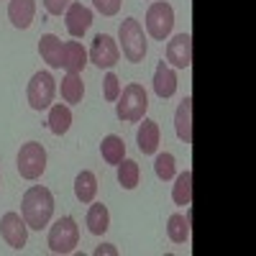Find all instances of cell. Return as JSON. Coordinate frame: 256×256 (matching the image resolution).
<instances>
[{"mask_svg":"<svg viewBox=\"0 0 256 256\" xmlns=\"http://www.w3.org/2000/svg\"><path fill=\"white\" fill-rule=\"evenodd\" d=\"M20 216H24V220L31 230L46 228L54 216V195L44 184L28 187L24 192V200H20Z\"/></svg>","mask_w":256,"mask_h":256,"instance_id":"obj_1","label":"cell"},{"mask_svg":"<svg viewBox=\"0 0 256 256\" xmlns=\"http://www.w3.org/2000/svg\"><path fill=\"white\" fill-rule=\"evenodd\" d=\"M146 110H148V95L144 90V84H138V82L126 84V88L120 90V95H118V102H116L118 120H123V123H141Z\"/></svg>","mask_w":256,"mask_h":256,"instance_id":"obj_2","label":"cell"},{"mask_svg":"<svg viewBox=\"0 0 256 256\" xmlns=\"http://www.w3.org/2000/svg\"><path fill=\"white\" fill-rule=\"evenodd\" d=\"M118 41H120V46H123V56L128 62H134V64L144 62L148 44H146V36H144V26L138 24L136 18H126L123 24H120Z\"/></svg>","mask_w":256,"mask_h":256,"instance_id":"obj_3","label":"cell"},{"mask_svg":"<svg viewBox=\"0 0 256 256\" xmlns=\"http://www.w3.org/2000/svg\"><path fill=\"white\" fill-rule=\"evenodd\" d=\"M16 166H18V174L24 180H38L46 169V148L41 146L38 141H28L18 148V156H16Z\"/></svg>","mask_w":256,"mask_h":256,"instance_id":"obj_4","label":"cell"},{"mask_svg":"<svg viewBox=\"0 0 256 256\" xmlns=\"http://www.w3.org/2000/svg\"><path fill=\"white\" fill-rule=\"evenodd\" d=\"M174 28V8L166 0H156L146 10V31L152 38L164 41Z\"/></svg>","mask_w":256,"mask_h":256,"instance_id":"obj_5","label":"cell"},{"mask_svg":"<svg viewBox=\"0 0 256 256\" xmlns=\"http://www.w3.org/2000/svg\"><path fill=\"white\" fill-rule=\"evenodd\" d=\"M49 248L54 254H72L74 246L80 244V228L74 223V218H59L52 228H49V238H46Z\"/></svg>","mask_w":256,"mask_h":256,"instance_id":"obj_6","label":"cell"},{"mask_svg":"<svg viewBox=\"0 0 256 256\" xmlns=\"http://www.w3.org/2000/svg\"><path fill=\"white\" fill-rule=\"evenodd\" d=\"M54 92H56V84H54L52 72H36L28 82L26 98H28V105L34 110H46V108H52Z\"/></svg>","mask_w":256,"mask_h":256,"instance_id":"obj_7","label":"cell"},{"mask_svg":"<svg viewBox=\"0 0 256 256\" xmlns=\"http://www.w3.org/2000/svg\"><path fill=\"white\" fill-rule=\"evenodd\" d=\"M88 59L95 64V67H100V70H113L118 64V59H120V49L116 44V38L108 36V34H98L92 38V46L88 52Z\"/></svg>","mask_w":256,"mask_h":256,"instance_id":"obj_8","label":"cell"},{"mask_svg":"<svg viewBox=\"0 0 256 256\" xmlns=\"http://www.w3.org/2000/svg\"><path fill=\"white\" fill-rule=\"evenodd\" d=\"M0 236H3V241L10 248H16V251L24 248L26 241H28V226H26L24 216H18L13 210L6 212V216L0 218Z\"/></svg>","mask_w":256,"mask_h":256,"instance_id":"obj_9","label":"cell"},{"mask_svg":"<svg viewBox=\"0 0 256 256\" xmlns=\"http://www.w3.org/2000/svg\"><path fill=\"white\" fill-rule=\"evenodd\" d=\"M166 64L177 70L192 67V36L190 34H177L166 44Z\"/></svg>","mask_w":256,"mask_h":256,"instance_id":"obj_10","label":"cell"},{"mask_svg":"<svg viewBox=\"0 0 256 256\" xmlns=\"http://www.w3.org/2000/svg\"><path fill=\"white\" fill-rule=\"evenodd\" d=\"M64 26L74 38H82L92 26V10L82 3H70V8L64 10Z\"/></svg>","mask_w":256,"mask_h":256,"instance_id":"obj_11","label":"cell"},{"mask_svg":"<svg viewBox=\"0 0 256 256\" xmlns=\"http://www.w3.org/2000/svg\"><path fill=\"white\" fill-rule=\"evenodd\" d=\"M159 138H162L159 123H156V120H152V118H144V123L138 126V131H136L138 152H141V154H156V148H159Z\"/></svg>","mask_w":256,"mask_h":256,"instance_id":"obj_12","label":"cell"},{"mask_svg":"<svg viewBox=\"0 0 256 256\" xmlns=\"http://www.w3.org/2000/svg\"><path fill=\"white\" fill-rule=\"evenodd\" d=\"M88 52L80 41H67V44H62V67L67 72H82L88 67Z\"/></svg>","mask_w":256,"mask_h":256,"instance_id":"obj_13","label":"cell"},{"mask_svg":"<svg viewBox=\"0 0 256 256\" xmlns=\"http://www.w3.org/2000/svg\"><path fill=\"white\" fill-rule=\"evenodd\" d=\"M154 92L166 100L177 92V72L169 67L166 62H159L156 64V72H154Z\"/></svg>","mask_w":256,"mask_h":256,"instance_id":"obj_14","label":"cell"},{"mask_svg":"<svg viewBox=\"0 0 256 256\" xmlns=\"http://www.w3.org/2000/svg\"><path fill=\"white\" fill-rule=\"evenodd\" d=\"M36 16V0H10L8 3V18L16 28H28Z\"/></svg>","mask_w":256,"mask_h":256,"instance_id":"obj_15","label":"cell"},{"mask_svg":"<svg viewBox=\"0 0 256 256\" xmlns=\"http://www.w3.org/2000/svg\"><path fill=\"white\" fill-rule=\"evenodd\" d=\"M38 54L52 70H62V41L54 34H44L38 38Z\"/></svg>","mask_w":256,"mask_h":256,"instance_id":"obj_16","label":"cell"},{"mask_svg":"<svg viewBox=\"0 0 256 256\" xmlns=\"http://www.w3.org/2000/svg\"><path fill=\"white\" fill-rule=\"evenodd\" d=\"M174 131H177L180 141L192 144V98L190 95L180 102V108L174 113Z\"/></svg>","mask_w":256,"mask_h":256,"instance_id":"obj_17","label":"cell"},{"mask_svg":"<svg viewBox=\"0 0 256 256\" xmlns=\"http://www.w3.org/2000/svg\"><path fill=\"white\" fill-rule=\"evenodd\" d=\"M110 228V212L102 202H90V210H88V230L92 236H102L105 230Z\"/></svg>","mask_w":256,"mask_h":256,"instance_id":"obj_18","label":"cell"},{"mask_svg":"<svg viewBox=\"0 0 256 256\" xmlns=\"http://www.w3.org/2000/svg\"><path fill=\"white\" fill-rule=\"evenodd\" d=\"M100 154H102L105 164L118 166V164L126 159V144H123V138H120V136H116V134L105 136V138H102V144H100Z\"/></svg>","mask_w":256,"mask_h":256,"instance_id":"obj_19","label":"cell"},{"mask_svg":"<svg viewBox=\"0 0 256 256\" xmlns=\"http://www.w3.org/2000/svg\"><path fill=\"white\" fill-rule=\"evenodd\" d=\"M82 98H84V82L80 72H67V77L62 80V100L70 105H77L82 102Z\"/></svg>","mask_w":256,"mask_h":256,"instance_id":"obj_20","label":"cell"},{"mask_svg":"<svg viewBox=\"0 0 256 256\" xmlns=\"http://www.w3.org/2000/svg\"><path fill=\"white\" fill-rule=\"evenodd\" d=\"M49 131L54 136H64L70 131V126H72V110L67 108V105H52V110H49Z\"/></svg>","mask_w":256,"mask_h":256,"instance_id":"obj_21","label":"cell"},{"mask_svg":"<svg viewBox=\"0 0 256 256\" xmlns=\"http://www.w3.org/2000/svg\"><path fill=\"white\" fill-rule=\"evenodd\" d=\"M74 195L80 202H92L95 195H98V180L90 169H82L74 180Z\"/></svg>","mask_w":256,"mask_h":256,"instance_id":"obj_22","label":"cell"},{"mask_svg":"<svg viewBox=\"0 0 256 256\" xmlns=\"http://www.w3.org/2000/svg\"><path fill=\"white\" fill-rule=\"evenodd\" d=\"M166 236L172 244H187L190 241V212L182 216V212H174L166 223Z\"/></svg>","mask_w":256,"mask_h":256,"instance_id":"obj_23","label":"cell"},{"mask_svg":"<svg viewBox=\"0 0 256 256\" xmlns=\"http://www.w3.org/2000/svg\"><path fill=\"white\" fill-rule=\"evenodd\" d=\"M138 177H141L138 162L123 159V162L118 164V184H120L123 190H136V187H138Z\"/></svg>","mask_w":256,"mask_h":256,"instance_id":"obj_24","label":"cell"},{"mask_svg":"<svg viewBox=\"0 0 256 256\" xmlns=\"http://www.w3.org/2000/svg\"><path fill=\"white\" fill-rule=\"evenodd\" d=\"M172 200H174L177 205H190V202H192V172H190V169H184V172L174 180Z\"/></svg>","mask_w":256,"mask_h":256,"instance_id":"obj_25","label":"cell"},{"mask_svg":"<svg viewBox=\"0 0 256 256\" xmlns=\"http://www.w3.org/2000/svg\"><path fill=\"white\" fill-rule=\"evenodd\" d=\"M154 172H156V177H159L162 182L174 180V174H177V162H174V156L169 154V152L156 154V159H154Z\"/></svg>","mask_w":256,"mask_h":256,"instance_id":"obj_26","label":"cell"},{"mask_svg":"<svg viewBox=\"0 0 256 256\" xmlns=\"http://www.w3.org/2000/svg\"><path fill=\"white\" fill-rule=\"evenodd\" d=\"M120 80L113 74V72H108L105 74V80H102V98L108 100V102H116L118 100V95H120Z\"/></svg>","mask_w":256,"mask_h":256,"instance_id":"obj_27","label":"cell"},{"mask_svg":"<svg viewBox=\"0 0 256 256\" xmlns=\"http://www.w3.org/2000/svg\"><path fill=\"white\" fill-rule=\"evenodd\" d=\"M120 3H123V0H92L95 10L102 13V16H116L120 10Z\"/></svg>","mask_w":256,"mask_h":256,"instance_id":"obj_28","label":"cell"},{"mask_svg":"<svg viewBox=\"0 0 256 256\" xmlns=\"http://www.w3.org/2000/svg\"><path fill=\"white\" fill-rule=\"evenodd\" d=\"M70 3H72V0H44V8L52 16H62L64 10L70 8Z\"/></svg>","mask_w":256,"mask_h":256,"instance_id":"obj_29","label":"cell"},{"mask_svg":"<svg viewBox=\"0 0 256 256\" xmlns=\"http://www.w3.org/2000/svg\"><path fill=\"white\" fill-rule=\"evenodd\" d=\"M95 254H98V256H100V254H118V248H113L110 244H102V246L95 248Z\"/></svg>","mask_w":256,"mask_h":256,"instance_id":"obj_30","label":"cell"}]
</instances>
